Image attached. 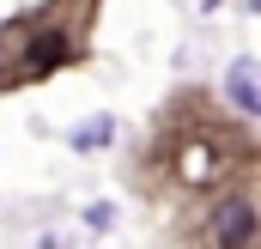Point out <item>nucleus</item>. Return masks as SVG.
I'll list each match as a JSON object with an SVG mask.
<instances>
[{"label": "nucleus", "mask_w": 261, "mask_h": 249, "mask_svg": "<svg viewBox=\"0 0 261 249\" xmlns=\"http://www.w3.org/2000/svg\"><path fill=\"white\" fill-rule=\"evenodd\" d=\"M110 128H116V122H110V116H97V122H85V128H79V134H73V146H79V152H97V146L110 140Z\"/></svg>", "instance_id": "nucleus-4"}, {"label": "nucleus", "mask_w": 261, "mask_h": 249, "mask_svg": "<svg viewBox=\"0 0 261 249\" xmlns=\"http://www.w3.org/2000/svg\"><path fill=\"white\" fill-rule=\"evenodd\" d=\"M73 55V43H67V31H43L31 49H24V73H55V67Z\"/></svg>", "instance_id": "nucleus-2"}, {"label": "nucleus", "mask_w": 261, "mask_h": 249, "mask_svg": "<svg viewBox=\"0 0 261 249\" xmlns=\"http://www.w3.org/2000/svg\"><path fill=\"white\" fill-rule=\"evenodd\" d=\"M249 237H255V207L249 201H219L213 207V243L219 249H249Z\"/></svg>", "instance_id": "nucleus-1"}, {"label": "nucleus", "mask_w": 261, "mask_h": 249, "mask_svg": "<svg viewBox=\"0 0 261 249\" xmlns=\"http://www.w3.org/2000/svg\"><path fill=\"white\" fill-rule=\"evenodd\" d=\"M231 104H237L243 116H255V110H261V91H255V61H237V67H231Z\"/></svg>", "instance_id": "nucleus-3"}]
</instances>
